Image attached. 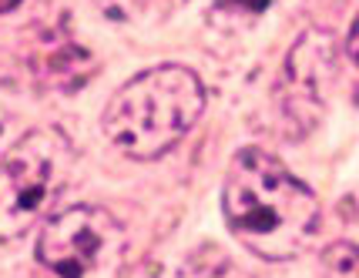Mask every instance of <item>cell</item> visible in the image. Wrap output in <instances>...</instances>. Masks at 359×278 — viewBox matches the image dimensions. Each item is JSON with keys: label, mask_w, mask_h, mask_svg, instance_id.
Returning <instances> with one entry per match:
<instances>
[{"label": "cell", "mask_w": 359, "mask_h": 278, "mask_svg": "<svg viewBox=\"0 0 359 278\" xmlns=\"http://www.w3.org/2000/svg\"><path fill=\"white\" fill-rule=\"evenodd\" d=\"M74 144L61 127H34L0 158V242L31 232L57 201L74 171Z\"/></svg>", "instance_id": "obj_3"}, {"label": "cell", "mask_w": 359, "mask_h": 278, "mask_svg": "<svg viewBox=\"0 0 359 278\" xmlns=\"http://www.w3.org/2000/svg\"><path fill=\"white\" fill-rule=\"evenodd\" d=\"M222 211L235 242L266 262H292L319 232V198L276 155L242 148L229 161Z\"/></svg>", "instance_id": "obj_1"}, {"label": "cell", "mask_w": 359, "mask_h": 278, "mask_svg": "<svg viewBox=\"0 0 359 278\" xmlns=\"http://www.w3.org/2000/svg\"><path fill=\"white\" fill-rule=\"evenodd\" d=\"M319 278H359V245L336 242L319 255Z\"/></svg>", "instance_id": "obj_5"}, {"label": "cell", "mask_w": 359, "mask_h": 278, "mask_svg": "<svg viewBox=\"0 0 359 278\" xmlns=\"http://www.w3.org/2000/svg\"><path fill=\"white\" fill-rule=\"evenodd\" d=\"M225 11H245V14H259V11H266L269 0H219Z\"/></svg>", "instance_id": "obj_6"}, {"label": "cell", "mask_w": 359, "mask_h": 278, "mask_svg": "<svg viewBox=\"0 0 359 278\" xmlns=\"http://www.w3.org/2000/svg\"><path fill=\"white\" fill-rule=\"evenodd\" d=\"M128 232L108 208L74 204L47 218L37 262L57 278H114L125 265Z\"/></svg>", "instance_id": "obj_4"}, {"label": "cell", "mask_w": 359, "mask_h": 278, "mask_svg": "<svg viewBox=\"0 0 359 278\" xmlns=\"http://www.w3.org/2000/svg\"><path fill=\"white\" fill-rule=\"evenodd\" d=\"M205 88L198 74L182 64H158L121 84L104 108V138L131 161L168 155L198 124Z\"/></svg>", "instance_id": "obj_2"}, {"label": "cell", "mask_w": 359, "mask_h": 278, "mask_svg": "<svg viewBox=\"0 0 359 278\" xmlns=\"http://www.w3.org/2000/svg\"><path fill=\"white\" fill-rule=\"evenodd\" d=\"M17 4H20V0H0V17H4V14H11V11H14Z\"/></svg>", "instance_id": "obj_8"}, {"label": "cell", "mask_w": 359, "mask_h": 278, "mask_svg": "<svg viewBox=\"0 0 359 278\" xmlns=\"http://www.w3.org/2000/svg\"><path fill=\"white\" fill-rule=\"evenodd\" d=\"M346 54L353 57V64H359V17L353 24V31H349V37H346Z\"/></svg>", "instance_id": "obj_7"}]
</instances>
